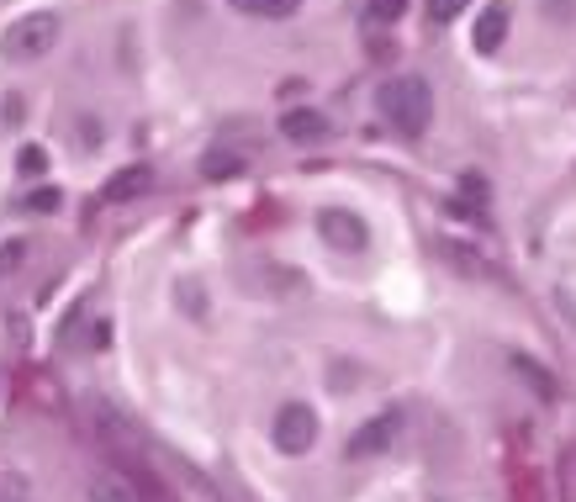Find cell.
<instances>
[{
	"label": "cell",
	"instance_id": "10",
	"mask_svg": "<svg viewBox=\"0 0 576 502\" xmlns=\"http://www.w3.org/2000/svg\"><path fill=\"white\" fill-rule=\"evenodd\" d=\"M238 11H249V16H291L302 0H233Z\"/></svg>",
	"mask_w": 576,
	"mask_h": 502
},
{
	"label": "cell",
	"instance_id": "2",
	"mask_svg": "<svg viewBox=\"0 0 576 502\" xmlns=\"http://www.w3.org/2000/svg\"><path fill=\"white\" fill-rule=\"evenodd\" d=\"M59 37H64V22L53 11H27L6 32V59H48Z\"/></svg>",
	"mask_w": 576,
	"mask_h": 502
},
{
	"label": "cell",
	"instance_id": "3",
	"mask_svg": "<svg viewBox=\"0 0 576 502\" xmlns=\"http://www.w3.org/2000/svg\"><path fill=\"white\" fill-rule=\"evenodd\" d=\"M270 439H275V450H281V455H307L312 444H318V413L302 407V402L281 407L275 423H270Z\"/></svg>",
	"mask_w": 576,
	"mask_h": 502
},
{
	"label": "cell",
	"instance_id": "7",
	"mask_svg": "<svg viewBox=\"0 0 576 502\" xmlns=\"http://www.w3.org/2000/svg\"><path fill=\"white\" fill-rule=\"evenodd\" d=\"M148 185H154V170H148V164H127V170H117L106 180V201H133V196H143Z\"/></svg>",
	"mask_w": 576,
	"mask_h": 502
},
{
	"label": "cell",
	"instance_id": "11",
	"mask_svg": "<svg viewBox=\"0 0 576 502\" xmlns=\"http://www.w3.org/2000/svg\"><path fill=\"white\" fill-rule=\"evenodd\" d=\"M201 170H207V180H228V175L244 170V164H238V154H207V159H201Z\"/></svg>",
	"mask_w": 576,
	"mask_h": 502
},
{
	"label": "cell",
	"instance_id": "5",
	"mask_svg": "<svg viewBox=\"0 0 576 502\" xmlns=\"http://www.w3.org/2000/svg\"><path fill=\"white\" fill-rule=\"evenodd\" d=\"M397 434H402V413H376V418H370L355 439H349V450H355L360 460H370V455H381Z\"/></svg>",
	"mask_w": 576,
	"mask_h": 502
},
{
	"label": "cell",
	"instance_id": "14",
	"mask_svg": "<svg viewBox=\"0 0 576 502\" xmlns=\"http://www.w3.org/2000/svg\"><path fill=\"white\" fill-rule=\"evenodd\" d=\"M43 164H48V154H43L37 143H27V148H22V175H43Z\"/></svg>",
	"mask_w": 576,
	"mask_h": 502
},
{
	"label": "cell",
	"instance_id": "12",
	"mask_svg": "<svg viewBox=\"0 0 576 502\" xmlns=\"http://www.w3.org/2000/svg\"><path fill=\"white\" fill-rule=\"evenodd\" d=\"M22 259H27V244H22V238H11V244H0V281H6L11 270H22Z\"/></svg>",
	"mask_w": 576,
	"mask_h": 502
},
{
	"label": "cell",
	"instance_id": "6",
	"mask_svg": "<svg viewBox=\"0 0 576 502\" xmlns=\"http://www.w3.org/2000/svg\"><path fill=\"white\" fill-rule=\"evenodd\" d=\"M508 22H513L508 0H492V6L476 16V48H481V53H497V48L508 43Z\"/></svg>",
	"mask_w": 576,
	"mask_h": 502
},
{
	"label": "cell",
	"instance_id": "15",
	"mask_svg": "<svg viewBox=\"0 0 576 502\" xmlns=\"http://www.w3.org/2000/svg\"><path fill=\"white\" fill-rule=\"evenodd\" d=\"M460 11H466V0H429L434 22H450V16H460Z\"/></svg>",
	"mask_w": 576,
	"mask_h": 502
},
{
	"label": "cell",
	"instance_id": "1",
	"mask_svg": "<svg viewBox=\"0 0 576 502\" xmlns=\"http://www.w3.org/2000/svg\"><path fill=\"white\" fill-rule=\"evenodd\" d=\"M376 101H381V117L392 122L397 133H407V138L429 133V122H434V90H429V80H418V74L386 80Z\"/></svg>",
	"mask_w": 576,
	"mask_h": 502
},
{
	"label": "cell",
	"instance_id": "8",
	"mask_svg": "<svg viewBox=\"0 0 576 502\" xmlns=\"http://www.w3.org/2000/svg\"><path fill=\"white\" fill-rule=\"evenodd\" d=\"M281 133H286L291 143H323V138H328V122L318 117V111L296 106V111H286V117H281Z\"/></svg>",
	"mask_w": 576,
	"mask_h": 502
},
{
	"label": "cell",
	"instance_id": "4",
	"mask_svg": "<svg viewBox=\"0 0 576 502\" xmlns=\"http://www.w3.org/2000/svg\"><path fill=\"white\" fill-rule=\"evenodd\" d=\"M318 233L328 238L339 254H360L365 244H370V233H365V222L355 217V212H339V207H328V212H318Z\"/></svg>",
	"mask_w": 576,
	"mask_h": 502
},
{
	"label": "cell",
	"instance_id": "9",
	"mask_svg": "<svg viewBox=\"0 0 576 502\" xmlns=\"http://www.w3.org/2000/svg\"><path fill=\"white\" fill-rule=\"evenodd\" d=\"M90 502H143L117 471H101V476H90Z\"/></svg>",
	"mask_w": 576,
	"mask_h": 502
},
{
	"label": "cell",
	"instance_id": "13",
	"mask_svg": "<svg viewBox=\"0 0 576 502\" xmlns=\"http://www.w3.org/2000/svg\"><path fill=\"white\" fill-rule=\"evenodd\" d=\"M59 201H64V196H59V191H48V185H43V191H32V196H27V212H37V217H48L53 207H59Z\"/></svg>",
	"mask_w": 576,
	"mask_h": 502
}]
</instances>
